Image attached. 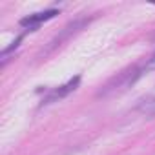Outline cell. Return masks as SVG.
Listing matches in <instances>:
<instances>
[{
  "label": "cell",
  "mask_w": 155,
  "mask_h": 155,
  "mask_svg": "<svg viewBox=\"0 0 155 155\" xmlns=\"http://www.w3.org/2000/svg\"><path fill=\"white\" fill-rule=\"evenodd\" d=\"M55 15H58V11H57V9H48V11H42V13H35V15L24 17V18L20 20V26L29 28V31H35V29H37V26H38L40 22L49 20V18H53Z\"/></svg>",
  "instance_id": "7a4b0ae2"
},
{
  "label": "cell",
  "mask_w": 155,
  "mask_h": 155,
  "mask_svg": "<svg viewBox=\"0 0 155 155\" xmlns=\"http://www.w3.org/2000/svg\"><path fill=\"white\" fill-rule=\"evenodd\" d=\"M79 84H81V77L77 75V77H73L69 82H66L64 86H60L58 90H53V91L44 99V104H51V102H55V101H58V99H64L66 95H69L71 91H75L77 88H79Z\"/></svg>",
  "instance_id": "6da1fadb"
},
{
  "label": "cell",
  "mask_w": 155,
  "mask_h": 155,
  "mask_svg": "<svg viewBox=\"0 0 155 155\" xmlns=\"http://www.w3.org/2000/svg\"><path fill=\"white\" fill-rule=\"evenodd\" d=\"M84 24H88V20H77V22H73V24H69V26H66L64 28V31L58 35V37H55L51 42H49V49H53V48H57L60 42H64L66 38H69L71 37V33H75V31H79Z\"/></svg>",
  "instance_id": "3957f363"
}]
</instances>
